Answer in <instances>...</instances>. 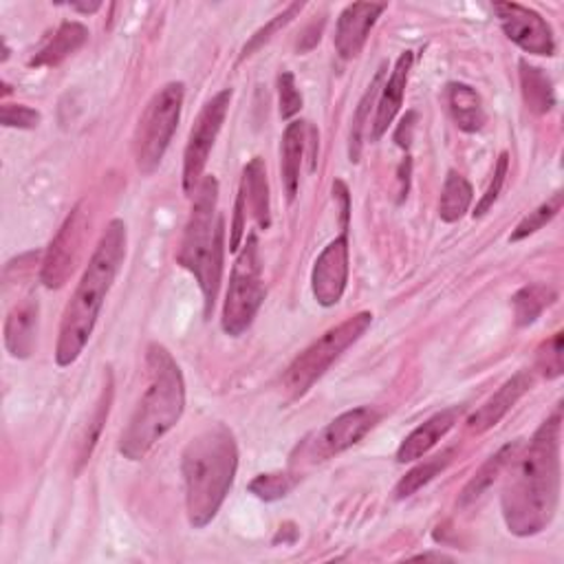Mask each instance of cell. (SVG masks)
<instances>
[{"instance_id":"f35d334b","label":"cell","mask_w":564,"mask_h":564,"mask_svg":"<svg viewBox=\"0 0 564 564\" xmlns=\"http://www.w3.org/2000/svg\"><path fill=\"white\" fill-rule=\"evenodd\" d=\"M415 560H448V555H444V553H422V555H415Z\"/></svg>"},{"instance_id":"277c9868","label":"cell","mask_w":564,"mask_h":564,"mask_svg":"<svg viewBox=\"0 0 564 564\" xmlns=\"http://www.w3.org/2000/svg\"><path fill=\"white\" fill-rule=\"evenodd\" d=\"M146 368L148 387L119 439V452L128 461H141L176 426L185 408L183 372L170 350L161 344H150Z\"/></svg>"},{"instance_id":"44dd1931","label":"cell","mask_w":564,"mask_h":564,"mask_svg":"<svg viewBox=\"0 0 564 564\" xmlns=\"http://www.w3.org/2000/svg\"><path fill=\"white\" fill-rule=\"evenodd\" d=\"M304 146H307V124L304 122H291L285 128L283 152H280L283 183H285V191H287V199L289 202H293L298 197Z\"/></svg>"},{"instance_id":"484cf974","label":"cell","mask_w":564,"mask_h":564,"mask_svg":"<svg viewBox=\"0 0 564 564\" xmlns=\"http://www.w3.org/2000/svg\"><path fill=\"white\" fill-rule=\"evenodd\" d=\"M555 298H557V293L546 285H527V287L518 289L511 298L516 324L518 326L533 324L540 318V313L555 302Z\"/></svg>"},{"instance_id":"7a4b0ae2","label":"cell","mask_w":564,"mask_h":564,"mask_svg":"<svg viewBox=\"0 0 564 564\" xmlns=\"http://www.w3.org/2000/svg\"><path fill=\"white\" fill-rule=\"evenodd\" d=\"M126 223L122 219H113L102 234L71 302L65 309L56 346L58 366H71L89 344L104 300L126 258Z\"/></svg>"},{"instance_id":"4dcf8cb0","label":"cell","mask_w":564,"mask_h":564,"mask_svg":"<svg viewBox=\"0 0 564 564\" xmlns=\"http://www.w3.org/2000/svg\"><path fill=\"white\" fill-rule=\"evenodd\" d=\"M111 400H113V387L108 382V387L104 389V393H102V398L97 402V408H95L93 419H91V424L87 428V435L82 437V444H80V465L89 461V457H91V452H93V448H95V444L100 439L102 426H104V422L108 417V411H111Z\"/></svg>"},{"instance_id":"ffe728a7","label":"cell","mask_w":564,"mask_h":564,"mask_svg":"<svg viewBox=\"0 0 564 564\" xmlns=\"http://www.w3.org/2000/svg\"><path fill=\"white\" fill-rule=\"evenodd\" d=\"M446 97H448V108L452 113V119L463 133H479L485 126L487 115L483 108V100L470 84H461V82L448 84Z\"/></svg>"},{"instance_id":"8992f818","label":"cell","mask_w":564,"mask_h":564,"mask_svg":"<svg viewBox=\"0 0 564 564\" xmlns=\"http://www.w3.org/2000/svg\"><path fill=\"white\" fill-rule=\"evenodd\" d=\"M370 324L372 313L361 311L329 329L320 339H315L291 361L283 380L285 393L291 400H300L302 395H307L313 389V384L333 366V361H337L342 353L370 329Z\"/></svg>"},{"instance_id":"1f68e13d","label":"cell","mask_w":564,"mask_h":564,"mask_svg":"<svg viewBox=\"0 0 564 564\" xmlns=\"http://www.w3.org/2000/svg\"><path fill=\"white\" fill-rule=\"evenodd\" d=\"M302 3H293V5H289L283 14H278L276 19H272L263 30H258L254 36H252V41L243 47V54H241V60H245L248 56H252L256 49H261L265 43H269L272 38H274V34L276 32H280L283 27H287L300 12H302Z\"/></svg>"},{"instance_id":"cb8c5ba5","label":"cell","mask_w":564,"mask_h":564,"mask_svg":"<svg viewBox=\"0 0 564 564\" xmlns=\"http://www.w3.org/2000/svg\"><path fill=\"white\" fill-rule=\"evenodd\" d=\"M520 87L527 108L536 115H544L555 106V91L551 78L542 69L529 65L527 60H520Z\"/></svg>"},{"instance_id":"836d02e7","label":"cell","mask_w":564,"mask_h":564,"mask_svg":"<svg viewBox=\"0 0 564 564\" xmlns=\"http://www.w3.org/2000/svg\"><path fill=\"white\" fill-rule=\"evenodd\" d=\"M538 368L546 380H555L564 370L562 361V333H553L551 339H546L538 353Z\"/></svg>"},{"instance_id":"74e56055","label":"cell","mask_w":564,"mask_h":564,"mask_svg":"<svg viewBox=\"0 0 564 564\" xmlns=\"http://www.w3.org/2000/svg\"><path fill=\"white\" fill-rule=\"evenodd\" d=\"M100 8H102L100 3H93V5H80V3H73V5H71V10L82 12V14H95Z\"/></svg>"},{"instance_id":"8d00e7d4","label":"cell","mask_w":564,"mask_h":564,"mask_svg":"<svg viewBox=\"0 0 564 564\" xmlns=\"http://www.w3.org/2000/svg\"><path fill=\"white\" fill-rule=\"evenodd\" d=\"M413 128H415V113H408V115L402 119V124H400V128H398V133H395V141L400 143L402 137L406 135V141L411 143V139H413Z\"/></svg>"},{"instance_id":"6da1fadb","label":"cell","mask_w":564,"mask_h":564,"mask_svg":"<svg viewBox=\"0 0 564 564\" xmlns=\"http://www.w3.org/2000/svg\"><path fill=\"white\" fill-rule=\"evenodd\" d=\"M560 428L562 408L557 406L536 430L509 474L500 507L514 536H536L555 516L560 500Z\"/></svg>"},{"instance_id":"d4e9b609","label":"cell","mask_w":564,"mask_h":564,"mask_svg":"<svg viewBox=\"0 0 564 564\" xmlns=\"http://www.w3.org/2000/svg\"><path fill=\"white\" fill-rule=\"evenodd\" d=\"M472 185L470 181L450 170L448 176H446V183H444V191H441V202H439V217L441 221L446 223H457L465 217V212L470 210V204H472Z\"/></svg>"},{"instance_id":"d590c367","label":"cell","mask_w":564,"mask_h":564,"mask_svg":"<svg viewBox=\"0 0 564 564\" xmlns=\"http://www.w3.org/2000/svg\"><path fill=\"white\" fill-rule=\"evenodd\" d=\"M41 119V113L25 104H5L0 108V124L5 128H36Z\"/></svg>"},{"instance_id":"83f0119b","label":"cell","mask_w":564,"mask_h":564,"mask_svg":"<svg viewBox=\"0 0 564 564\" xmlns=\"http://www.w3.org/2000/svg\"><path fill=\"white\" fill-rule=\"evenodd\" d=\"M562 199H564L562 193H557V195H553L549 202H544L542 206H538L533 212H529V215L516 226V230L511 232L509 241H511V243H518V241H522V239L536 234L538 230H542L546 223H551V221L557 217V212L562 210Z\"/></svg>"},{"instance_id":"f546056e","label":"cell","mask_w":564,"mask_h":564,"mask_svg":"<svg viewBox=\"0 0 564 564\" xmlns=\"http://www.w3.org/2000/svg\"><path fill=\"white\" fill-rule=\"evenodd\" d=\"M296 487V476L285 474V472H274V474H258L250 483V492L258 496L261 500H280L285 498L291 490Z\"/></svg>"},{"instance_id":"d6a6232c","label":"cell","mask_w":564,"mask_h":564,"mask_svg":"<svg viewBox=\"0 0 564 564\" xmlns=\"http://www.w3.org/2000/svg\"><path fill=\"white\" fill-rule=\"evenodd\" d=\"M507 172H509V154L500 152V157L496 161V168H494V174H492V181H490V187L485 191V195L481 197V202L476 204L474 219L485 217L490 212V208L498 202L500 191H503V185H505V179H507Z\"/></svg>"},{"instance_id":"8fae6325","label":"cell","mask_w":564,"mask_h":564,"mask_svg":"<svg viewBox=\"0 0 564 564\" xmlns=\"http://www.w3.org/2000/svg\"><path fill=\"white\" fill-rule=\"evenodd\" d=\"M87 230H89V215L84 210V204H80L67 217L60 232L56 234V239L49 245L47 258L43 263V274H41V280L45 283V287L58 289V287L67 285L69 276L73 274V269L82 256Z\"/></svg>"},{"instance_id":"9a60e30c","label":"cell","mask_w":564,"mask_h":564,"mask_svg":"<svg viewBox=\"0 0 564 564\" xmlns=\"http://www.w3.org/2000/svg\"><path fill=\"white\" fill-rule=\"evenodd\" d=\"M533 375L527 370L516 372L511 380H507L479 411L468 417V430L474 435H483L500 424V419L520 402V398L531 391Z\"/></svg>"},{"instance_id":"2e32d148","label":"cell","mask_w":564,"mask_h":564,"mask_svg":"<svg viewBox=\"0 0 564 564\" xmlns=\"http://www.w3.org/2000/svg\"><path fill=\"white\" fill-rule=\"evenodd\" d=\"M413 62H415V54L404 51L398 58L391 78L382 87V91L378 95V113H375L372 130H370L372 141H380L389 133V126L395 122V117H398V113L404 104V95H406L408 78H411V71H413Z\"/></svg>"},{"instance_id":"52a82bcc","label":"cell","mask_w":564,"mask_h":564,"mask_svg":"<svg viewBox=\"0 0 564 564\" xmlns=\"http://www.w3.org/2000/svg\"><path fill=\"white\" fill-rule=\"evenodd\" d=\"M183 97V82H170L148 102L135 137V159L143 174H152L161 165V159L181 119Z\"/></svg>"},{"instance_id":"4316f807","label":"cell","mask_w":564,"mask_h":564,"mask_svg":"<svg viewBox=\"0 0 564 564\" xmlns=\"http://www.w3.org/2000/svg\"><path fill=\"white\" fill-rule=\"evenodd\" d=\"M452 457H454V448H450V450H446V452H441V454H437V457H433V459L419 463L417 468H413V470L398 483V487H395V498L402 500V498H408V496L417 494L424 485H428L435 476H439V474L452 463Z\"/></svg>"},{"instance_id":"4fadbf2b","label":"cell","mask_w":564,"mask_h":564,"mask_svg":"<svg viewBox=\"0 0 564 564\" xmlns=\"http://www.w3.org/2000/svg\"><path fill=\"white\" fill-rule=\"evenodd\" d=\"M348 283V237L342 232L335 241H331L322 254L318 256L311 272V289L313 298L322 307H335Z\"/></svg>"},{"instance_id":"5b68a950","label":"cell","mask_w":564,"mask_h":564,"mask_svg":"<svg viewBox=\"0 0 564 564\" xmlns=\"http://www.w3.org/2000/svg\"><path fill=\"white\" fill-rule=\"evenodd\" d=\"M193 197L191 221L185 226L176 261L197 278L206 300V315H210L223 274V217L219 215L217 179L206 176Z\"/></svg>"},{"instance_id":"5bb4252c","label":"cell","mask_w":564,"mask_h":564,"mask_svg":"<svg viewBox=\"0 0 564 564\" xmlns=\"http://www.w3.org/2000/svg\"><path fill=\"white\" fill-rule=\"evenodd\" d=\"M384 12L387 5L380 3H353L344 8L335 25V51L342 60H353L361 54L370 30Z\"/></svg>"},{"instance_id":"e575fe53","label":"cell","mask_w":564,"mask_h":564,"mask_svg":"<svg viewBox=\"0 0 564 564\" xmlns=\"http://www.w3.org/2000/svg\"><path fill=\"white\" fill-rule=\"evenodd\" d=\"M278 97H280V117L291 119L302 108V95L296 87V78L289 71L278 76Z\"/></svg>"},{"instance_id":"f1b7e54d","label":"cell","mask_w":564,"mask_h":564,"mask_svg":"<svg viewBox=\"0 0 564 564\" xmlns=\"http://www.w3.org/2000/svg\"><path fill=\"white\" fill-rule=\"evenodd\" d=\"M384 71H387V67H382L380 71H378V76H375V80L370 82V87H368V91H366V95L361 97V102H359V106H357V113H355V119H353V130H350V150H348V154H350V161L353 163H357L359 161V152H361V133H364V126H366V117H368V108H370V104H372V100L380 95V82H382V78H384Z\"/></svg>"},{"instance_id":"7c38bea8","label":"cell","mask_w":564,"mask_h":564,"mask_svg":"<svg viewBox=\"0 0 564 564\" xmlns=\"http://www.w3.org/2000/svg\"><path fill=\"white\" fill-rule=\"evenodd\" d=\"M494 12L505 36L522 51L546 58L555 56L553 30L538 12L518 3H496Z\"/></svg>"},{"instance_id":"d6986e66","label":"cell","mask_w":564,"mask_h":564,"mask_svg":"<svg viewBox=\"0 0 564 564\" xmlns=\"http://www.w3.org/2000/svg\"><path fill=\"white\" fill-rule=\"evenodd\" d=\"M245 208L254 217L261 230H269L272 226V212H269V183H267V170L261 157H254L245 170L241 181V193Z\"/></svg>"},{"instance_id":"ac0fdd59","label":"cell","mask_w":564,"mask_h":564,"mask_svg":"<svg viewBox=\"0 0 564 564\" xmlns=\"http://www.w3.org/2000/svg\"><path fill=\"white\" fill-rule=\"evenodd\" d=\"M41 320V304L36 298L19 302L5 320V346L12 357L25 359L34 353Z\"/></svg>"},{"instance_id":"e0dca14e","label":"cell","mask_w":564,"mask_h":564,"mask_svg":"<svg viewBox=\"0 0 564 564\" xmlns=\"http://www.w3.org/2000/svg\"><path fill=\"white\" fill-rule=\"evenodd\" d=\"M459 417H461L459 406H452V408H446V411L433 415L428 422H424L419 428H415L404 439V444L398 450V461L411 463V461H417L424 454H428L454 428Z\"/></svg>"},{"instance_id":"7402d4cb","label":"cell","mask_w":564,"mask_h":564,"mask_svg":"<svg viewBox=\"0 0 564 564\" xmlns=\"http://www.w3.org/2000/svg\"><path fill=\"white\" fill-rule=\"evenodd\" d=\"M89 38V32L80 23H62L60 30L47 41V45L32 58V67H58L73 56Z\"/></svg>"},{"instance_id":"603a6c76","label":"cell","mask_w":564,"mask_h":564,"mask_svg":"<svg viewBox=\"0 0 564 564\" xmlns=\"http://www.w3.org/2000/svg\"><path fill=\"white\" fill-rule=\"evenodd\" d=\"M518 450H520V444L514 441V444H507L505 448H500L494 457H490L483 463V468L474 474V479L465 485V490L461 492L459 507H468V505L476 503L494 485V481L500 476V472L511 463V459L516 457Z\"/></svg>"},{"instance_id":"30bf717a","label":"cell","mask_w":564,"mask_h":564,"mask_svg":"<svg viewBox=\"0 0 564 564\" xmlns=\"http://www.w3.org/2000/svg\"><path fill=\"white\" fill-rule=\"evenodd\" d=\"M380 422V413L370 406H359L342 413L329 426H324L311 441L304 444L302 454L311 463L329 461L355 444H359Z\"/></svg>"},{"instance_id":"ba28073f","label":"cell","mask_w":564,"mask_h":564,"mask_svg":"<svg viewBox=\"0 0 564 564\" xmlns=\"http://www.w3.org/2000/svg\"><path fill=\"white\" fill-rule=\"evenodd\" d=\"M265 300V283H263V263H261V250L258 239L254 234L248 237L245 248L237 256V263L232 267L230 287L226 293L223 304V331L232 337L243 335L258 309Z\"/></svg>"},{"instance_id":"9c48e42d","label":"cell","mask_w":564,"mask_h":564,"mask_svg":"<svg viewBox=\"0 0 564 564\" xmlns=\"http://www.w3.org/2000/svg\"><path fill=\"white\" fill-rule=\"evenodd\" d=\"M232 102V91L223 89L217 93L199 113L191 137H187V146L183 152V193L193 197L202 183V174L206 170V163L210 159V152L217 143V137L223 128V122L228 117Z\"/></svg>"},{"instance_id":"3957f363","label":"cell","mask_w":564,"mask_h":564,"mask_svg":"<svg viewBox=\"0 0 564 564\" xmlns=\"http://www.w3.org/2000/svg\"><path fill=\"white\" fill-rule=\"evenodd\" d=\"M239 470V446L234 433L215 424L185 446L181 472L185 481L187 520L195 529L208 527L228 498Z\"/></svg>"}]
</instances>
